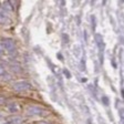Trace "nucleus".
<instances>
[{
  "mask_svg": "<svg viewBox=\"0 0 124 124\" xmlns=\"http://www.w3.org/2000/svg\"><path fill=\"white\" fill-rule=\"evenodd\" d=\"M13 89H15L16 91L22 92V91L31 90V89H32V85H31L29 82H27V81H19V82L13 84Z\"/></svg>",
  "mask_w": 124,
  "mask_h": 124,
  "instance_id": "nucleus-3",
  "label": "nucleus"
},
{
  "mask_svg": "<svg viewBox=\"0 0 124 124\" xmlns=\"http://www.w3.org/2000/svg\"><path fill=\"white\" fill-rule=\"evenodd\" d=\"M2 54H3V50H2V48L0 46V58L2 57Z\"/></svg>",
  "mask_w": 124,
  "mask_h": 124,
  "instance_id": "nucleus-14",
  "label": "nucleus"
},
{
  "mask_svg": "<svg viewBox=\"0 0 124 124\" xmlns=\"http://www.w3.org/2000/svg\"><path fill=\"white\" fill-rule=\"evenodd\" d=\"M27 113L29 114V115H38V116H46L48 114H49V112L46 111L44 108H40V106H30V108L27 110Z\"/></svg>",
  "mask_w": 124,
  "mask_h": 124,
  "instance_id": "nucleus-1",
  "label": "nucleus"
},
{
  "mask_svg": "<svg viewBox=\"0 0 124 124\" xmlns=\"http://www.w3.org/2000/svg\"><path fill=\"white\" fill-rule=\"evenodd\" d=\"M38 124H49V123H46V122H39Z\"/></svg>",
  "mask_w": 124,
  "mask_h": 124,
  "instance_id": "nucleus-15",
  "label": "nucleus"
},
{
  "mask_svg": "<svg viewBox=\"0 0 124 124\" xmlns=\"http://www.w3.org/2000/svg\"><path fill=\"white\" fill-rule=\"evenodd\" d=\"M2 124H15V123H13L12 120H10V121H7V122H5V123H2Z\"/></svg>",
  "mask_w": 124,
  "mask_h": 124,
  "instance_id": "nucleus-13",
  "label": "nucleus"
},
{
  "mask_svg": "<svg viewBox=\"0 0 124 124\" xmlns=\"http://www.w3.org/2000/svg\"><path fill=\"white\" fill-rule=\"evenodd\" d=\"M2 7H3V9H5V11H11L13 9L11 3L9 2V1H6L5 3H2Z\"/></svg>",
  "mask_w": 124,
  "mask_h": 124,
  "instance_id": "nucleus-6",
  "label": "nucleus"
},
{
  "mask_svg": "<svg viewBox=\"0 0 124 124\" xmlns=\"http://www.w3.org/2000/svg\"><path fill=\"white\" fill-rule=\"evenodd\" d=\"M0 46H1V48H3V49L8 50L9 52H12L13 50L16 49V43L15 41H13L12 39H9V38H3L0 40Z\"/></svg>",
  "mask_w": 124,
  "mask_h": 124,
  "instance_id": "nucleus-2",
  "label": "nucleus"
},
{
  "mask_svg": "<svg viewBox=\"0 0 124 124\" xmlns=\"http://www.w3.org/2000/svg\"><path fill=\"white\" fill-rule=\"evenodd\" d=\"M8 110H9V112H11V113L18 112L19 111V104L18 103H10L8 105Z\"/></svg>",
  "mask_w": 124,
  "mask_h": 124,
  "instance_id": "nucleus-4",
  "label": "nucleus"
},
{
  "mask_svg": "<svg viewBox=\"0 0 124 124\" xmlns=\"http://www.w3.org/2000/svg\"><path fill=\"white\" fill-rule=\"evenodd\" d=\"M6 104V98L3 96H0V106H2Z\"/></svg>",
  "mask_w": 124,
  "mask_h": 124,
  "instance_id": "nucleus-10",
  "label": "nucleus"
},
{
  "mask_svg": "<svg viewBox=\"0 0 124 124\" xmlns=\"http://www.w3.org/2000/svg\"><path fill=\"white\" fill-rule=\"evenodd\" d=\"M6 73H7V71H6L5 67H3V65H0V77H3Z\"/></svg>",
  "mask_w": 124,
  "mask_h": 124,
  "instance_id": "nucleus-8",
  "label": "nucleus"
},
{
  "mask_svg": "<svg viewBox=\"0 0 124 124\" xmlns=\"http://www.w3.org/2000/svg\"><path fill=\"white\" fill-rule=\"evenodd\" d=\"M3 119V115H2V114H0V120H2Z\"/></svg>",
  "mask_w": 124,
  "mask_h": 124,
  "instance_id": "nucleus-16",
  "label": "nucleus"
},
{
  "mask_svg": "<svg viewBox=\"0 0 124 124\" xmlns=\"http://www.w3.org/2000/svg\"><path fill=\"white\" fill-rule=\"evenodd\" d=\"M10 69L12 70L13 72H21V67L20 65H18V64H11L10 65Z\"/></svg>",
  "mask_w": 124,
  "mask_h": 124,
  "instance_id": "nucleus-7",
  "label": "nucleus"
},
{
  "mask_svg": "<svg viewBox=\"0 0 124 124\" xmlns=\"http://www.w3.org/2000/svg\"><path fill=\"white\" fill-rule=\"evenodd\" d=\"M103 103H104V104H106V105L108 104V99L106 98V96H103Z\"/></svg>",
  "mask_w": 124,
  "mask_h": 124,
  "instance_id": "nucleus-12",
  "label": "nucleus"
},
{
  "mask_svg": "<svg viewBox=\"0 0 124 124\" xmlns=\"http://www.w3.org/2000/svg\"><path fill=\"white\" fill-rule=\"evenodd\" d=\"M95 40H96V42H98L99 46H100L101 49H102V48H103V44H104V42H103V39H102V37H101V34H96V36H95Z\"/></svg>",
  "mask_w": 124,
  "mask_h": 124,
  "instance_id": "nucleus-5",
  "label": "nucleus"
},
{
  "mask_svg": "<svg viewBox=\"0 0 124 124\" xmlns=\"http://www.w3.org/2000/svg\"><path fill=\"white\" fill-rule=\"evenodd\" d=\"M5 15H6L5 9H3L2 5H0V16H5Z\"/></svg>",
  "mask_w": 124,
  "mask_h": 124,
  "instance_id": "nucleus-11",
  "label": "nucleus"
},
{
  "mask_svg": "<svg viewBox=\"0 0 124 124\" xmlns=\"http://www.w3.org/2000/svg\"><path fill=\"white\" fill-rule=\"evenodd\" d=\"M7 21V16H0V22L1 23H5Z\"/></svg>",
  "mask_w": 124,
  "mask_h": 124,
  "instance_id": "nucleus-9",
  "label": "nucleus"
}]
</instances>
